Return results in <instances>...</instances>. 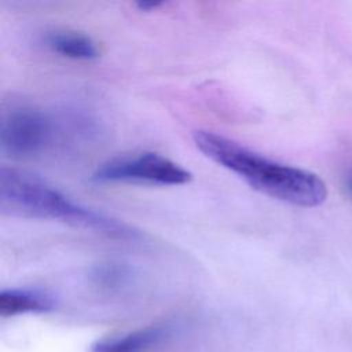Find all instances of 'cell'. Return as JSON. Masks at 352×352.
Returning <instances> with one entry per match:
<instances>
[{
	"label": "cell",
	"mask_w": 352,
	"mask_h": 352,
	"mask_svg": "<svg viewBox=\"0 0 352 352\" xmlns=\"http://www.w3.org/2000/svg\"><path fill=\"white\" fill-rule=\"evenodd\" d=\"M192 139L204 155L271 198L302 208L319 206L327 198L324 182L309 170L272 161L210 131H195Z\"/></svg>",
	"instance_id": "cell-1"
},
{
	"label": "cell",
	"mask_w": 352,
	"mask_h": 352,
	"mask_svg": "<svg viewBox=\"0 0 352 352\" xmlns=\"http://www.w3.org/2000/svg\"><path fill=\"white\" fill-rule=\"evenodd\" d=\"M0 209L3 214L59 220L113 238L139 236L138 231L125 223L73 202L37 175L10 166L0 169Z\"/></svg>",
	"instance_id": "cell-2"
},
{
	"label": "cell",
	"mask_w": 352,
	"mask_h": 352,
	"mask_svg": "<svg viewBox=\"0 0 352 352\" xmlns=\"http://www.w3.org/2000/svg\"><path fill=\"white\" fill-rule=\"evenodd\" d=\"M52 136L51 117L34 106H12L1 117L0 150L8 158H33L47 148Z\"/></svg>",
	"instance_id": "cell-3"
},
{
	"label": "cell",
	"mask_w": 352,
	"mask_h": 352,
	"mask_svg": "<svg viewBox=\"0 0 352 352\" xmlns=\"http://www.w3.org/2000/svg\"><path fill=\"white\" fill-rule=\"evenodd\" d=\"M191 177L192 175L175 161L150 151L107 161L92 175V180L98 183H143L154 186L186 184Z\"/></svg>",
	"instance_id": "cell-4"
},
{
	"label": "cell",
	"mask_w": 352,
	"mask_h": 352,
	"mask_svg": "<svg viewBox=\"0 0 352 352\" xmlns=\"http://www.w3.org/2000/svg\"><path fill=\"white\" fill-rule=\"evenodd\" d=\"M55 300L37 289H4L0 292V316L47 314L54 311Z\"/></svg>",
	"instance_id": "cell-5"
},
{
	"label": "cell",
	"mask_w": 352,
	"mask_h": 352,
	"mask_svg": "<svg viewBox=\"0 0 352 352\" xmlns=\"http://www.w3.org/2000/svg\"><path fill=\"white\" fill-rule=\"evenodd\" d=\"M166 330L161 326H148L121 336L95 341L89 352H147L162 341Z\"/></svg>",
	"instance_id": "cell-6"
},
{
	"label": "cell",
	"mask_w": 352,
	"mask_h": 352,
	"mask_svg": "<svg viewBox=\"0 0 352 352\" xmlns=\"http://www.w3.org/2000/svg\"><path fill=\"white\" fill-rule=\"evenodd\" d=\"M45 44L56 54L80 60L99 58L96 43L87 34L73 30H54L45 34Z\"/></svg>",
	"instance_id": "cell-7"
},
{
	"label": "cell",
	"mask_w": 352,
	"mask_h": 352,
	"mask_svg": "<svg viewBox=\"0 0 352 352\" xmlns=\"http://www.w3.org/2000/svg\"><path fill=\"white\" fill-rule=\"evenodd\" d=\"M129 276V268L120 263H104L95 267L92 272L94 280L106 289L118 287Z\"/></svg>",
	"instance_id": "cell-8"
},
{
	"label": "cell",
	"mask_w": 352,
	"mask_h": 352,
	"mask_svg": "<svg viewBox=\"0 0 352 352\" xmlns=\"http://www.w3.org/2000/svg\"><path fill=\"white\" fill-rule=\"evenodd\" d=\"M140 11H153V10H157V8H160V7H162V6H165V3L164 1H138L136 4H135Z\"/></svg>",
	"instance_id": "cell-9"
}]
</instances>
